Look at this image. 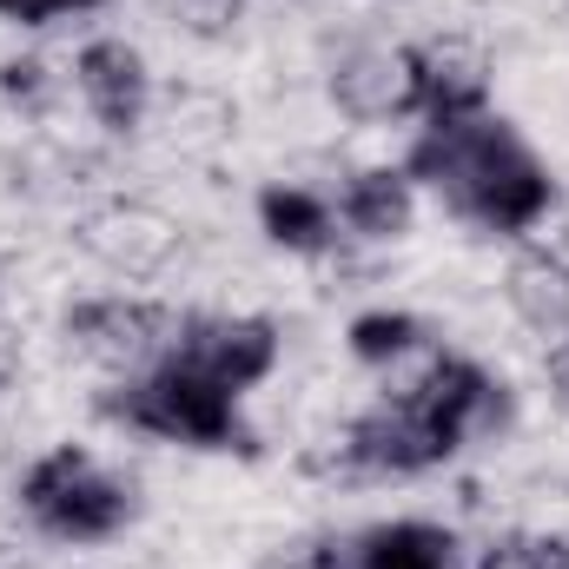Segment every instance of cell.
<instances>
[{"instance_id": "6", "label": "cell", "mask_w": 569, "mask_h": 569, "mask_svg": "<svg viewBox=\"0 0 569 569\" xmlns=\"http://www.w3.org/2000/svg\"><path fill=\"white\" fill-rule=\"evenodd\" d=\"M67 331L80 338V351L107 358V365H146L152 351H172V318L152 311L140 298H93L67 318Z\"/></svg>"}, {"instance_id": "18", "label": "cell", "mask_w": 569, "mask_h": 569, "mask_svg": "<svg viewBox=\"0 0 569 569\" xmlns=\"http://www.w3.org/2000/svg\"><path fill=\"white\" fill-rule=\"evenodd\" d=\"M550 378H557V391H563V405H569V338L550 351Z\"/></svg>"}, {"instance_id": "4", "label": "cell", "mask_w": 569, "mask_h": 569, "mask_svg": "<svg viewBox=\"0 0 569 569\" xmlns=\"http://www.w3.org/2000/svg\"><path fill=\"white\" fill-rule=\"evenodd\" d=\"M20 503L60 543H107L133 517V483H120L113 470H100L80 443H60V450H47L27 470Z\"/></svg>"}, {"instance_id": "11", "label": "cell", "mask_w": 569, "mask_h": 569, "mask_svg": "<svg viewBox=\"0 0 569 569\" xmlns=\"http://www.w3.org/2000/svg\"><path fill=\"white\" fill-rule=\"evenodd\" d=\"M259 226H266V239L284 246V252H325L331 232H338L331 206L318 192H305V186H266L259 192Z\"/></svg>"}, {"instance_id": "5", "label": "cell", "mask_w": 569, "mask_h": 569, "mask_svg": "<svg viewBox=\"0 0 569 569\" xmlns=\"http://www.w3.org/2000/svg\"><path fill=\"white\" fill-rule=\"evenodd\" d=\"M166 358L192 365L199 378H212L226 391H252L279 365V325L272 318H179Z\"/></svg>"}, {"instance_id": "17", "label": "cell", "mask_w": 569, "mask_h": 569, "mask_svg": "<svg viewBox=\"0 0 569 569\" xmlns=\"http://www.w3.org/2000/svg\"><path fill=\"white\" fill-rule=\"evenodd\" d=\"M186 13H192V27L212 33V27H226V20L239 13V0H186Z\"/></svg>"}, {"instance_id": "16", "label": "cell", "mask_w": 569, "mask_h": 569, "mask_svg": "<svg viewBox=\"0 0 569 569\" xmlns=\"http://www.w3.org/2000/svg\"><path fill=\"white\" fill-rule=\"evenodd\" d=\"M0 87H7L13 100H33V93H40V60H13V67H0Z\"/></svg>"}, {"instance_id": "7", "label": "cell", "mask_w": 569, "mask_h": 569, "mask_svg": "<svg viewBox=\"0 0 569 569\" xmlns=\"http://www.w3.org/2000/svg\"><path fill=\"white\" fill-rule=\"evenodd\" d=\"M73 80H80V100L93 107V120H100L107 133H133L146 120L152 80H146V60L127 40H93V47H80Z\"/></svg>"}, {"instance_id": "2", "label": "cell", "mask_w": 569, "mask_h": 569, "mask_svg": "<svg viewBox=\"0 0 569 569\" xmlns=\"http://www.w3.org/2000/svg\"><path fill=\"white\" fill-rule=\"evenodd\" d=\"M497 425H503V385L470 358H437L405 398L365 411L345 437V450L365 470L411 477V470L450 463L477 430H497Z\"/></svg>"}, {"instance_id": "15", "label": "cell", "mask_w": 569, "mask_h": 569, "mask_svg": "<svg viewBox=\"0 0 569 569\" xmlns=\"http://www.w3.org/2000/svg\"><path fill=\"white\" fill-rule=\"evenodd\" d=\"M87 7H107V0H0V20H13V27H47V20L87 13Z\"/></svg>"}, {"instance_id": "9", "label": "cell", "mask_w": 569, "mask_h": 569, "mask_svg": "<svg viewBox=\"0 0 569 569\" xmlns=\"http://www.w3.org/2000/svg\"><path fill=\"white\" fill-rule=\"evenodd\" d=\"M411 206H418V186L405 166H371V172H351L345 199H338V219L365 239H398L411 226Z\"/></svg>"}, {"instance_id": "14", "label": "cell", "mask_w": 569, "mask_h": 569, "mask_svg": "<svg viewBox=\"0 0 569 569\" xmlns=\"http://www.w3.org/2000/svg\"><path fill=\"white\" fill-rule=\"evenodd\" d=\"M483 569H569V537H503Z\"/></svg>"}, {"instance_id": "12", "label": "cell", "mask_w": 569, "mask_h": 569, "mask_svg": "<svg viewBox=\"0 0 569 569\" xmlns=\"http://www.w3.org/2000/svg\"><path fill=\"white\" fill-rule=\"evenodd\" d=\"M510 305L537 331H569V266L563 259H523L510 272Z\"/></svg>"}, {"instance_id": "1", "label": "cell", "mask_w": 569, "mask_h": 569, "mask_svg": "<svg viewBox=\"0 0 569 569\" xmlns=\"http://www.w3.org/2000/svg\"><path fill=\"white\" fill-rule=\"evenodd\" d=\"M405 172H411V186H430L450 212H463L483 232H530L557 199L543 159L490 107L463 113V120H425Z\"/></svg>"}, {"instance_id": "13", "label": "cell", "mask_w": 569, "mask_h": 569, "mask_svg": "<svg viewBox=\"0 0 569 569\" xmlns=\"http://www.w3.org/2000/svg\"><path fill=\"white\" fill-rule=\"evenodd\" d=\"M418 338H425V325L411 311H365V318H351V358L358 365H391Z\"/></svg>"}, {"instance_id": "8", "label": "cell", "mask_w": 569, "mask_h": 569, "mask_svg": "<svg viewBox=\"0 0 569 569\" xmlns=\"http://www.w3.org/2000/svg\"><path fill=\"white\" fill-rule=\"evenodd\" d=\"M338 107L358 120H391V113H418V73H411V47H378V53H351L331 80Z\"/></svg>"}, {"instance_id": "3", "label": "cell", "mask_w": 569, "mask_h": 569, "mask_svg": "<svg viewBox=\"0 0 569 569\" xmlns=\"http://www.w3.org/2000/svg\"><path fill=\"white\" fill-rule=\"evenodd\" d=\"M107 418L146 430V437H166V443H192V450H252V430L239 418V391H226L172 358H159L133 385H120L107 398Z\"/></svg>"}, {"instance_id": "10", "label": "cell", "mask_w": 569, "mask_h": 569, "mask_svg": "<svg viewBox=\"0 0 569 569\" xmlns=\"http://www.w3.org/2000/svg\"><path fill=\"white\" fill-rule=\"evenodd\" d=\"M351 557H358V569H457V537L437 530V523L405 517V523L365 530L351 543Z\"/></svg>"}]
</instances>
